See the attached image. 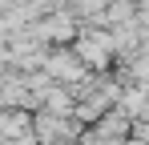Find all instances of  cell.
<instances>
[{"label":"cell","instance_id":"1","mask_svg":"<svg viewBox=\"0 0 149 145\" xmlns=\"http://www.w3.org/2000/svg\"><path fill=\"white\" fill-rule=\"evenodd\" d=\"M40 69H49V77L52 81H61V85H81V81H89V72H93V65L77 52L73 45H56V48H49V56H45V65Z\"/></svg>","mask_w":149,"mask_h":145},{"label":"cell","instance_id":"2","mask_svg":"<svg viewBox=\"0 0 149 145\" xmlns=\"http://www.w3.org/2000/svg\"><path fill=\"white\" fill-rule=\"evenodd\" d=\"M45 45H73L77 32H81V16H73L69 8H56V12H49V16H40L36 24H28Z\"/></svg>","mask_w":149,"mask_h":145},{"label":"cell","instance_id":"3","mask_svg":"<svg viewBox=\"0 0 149 145\" xmlns=\"http://www.w3.org/2000/svg\"><path fill=\"white\" fill-rule=\"evenodd\" d=\"M73 48L93 65V69H109V65L117 61V52H113V32L101 28V24H93V32H77Z\"/></svg>","mask_w":149,"mask_h":145}]
</instances>
